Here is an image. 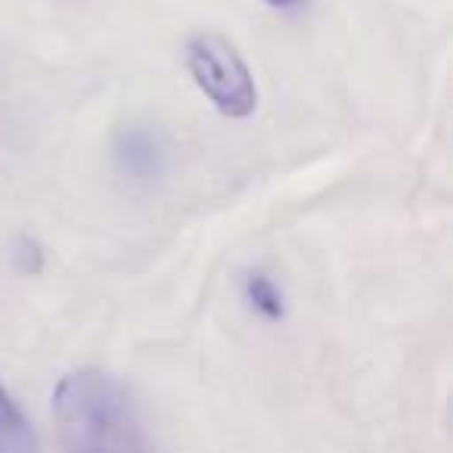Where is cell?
<instances>
[{
  "label": "cell",
  "mask_w": 453,
  "mask_h": 453,
  "mask_svg": "<svg viewBox=\"0 0 453 453\" xmlns=\"http://www.w3.org/2000/svg\"><path fill=\"white\" fill-rule=\"evenodd\" d=\"M187 69L196 88L226 119H249L258 106V88L230 41L218 32H202L187 47Z\"/></svg>",
  "instance_id": "obj_2"
},
{
  "label": "cell",
  "mask_w": 453,
  "mask_h": 453,
  "mask_svg": "<svg viewBox=\"0 0 453 453\" xmlns=\"http://www.w3.org/2000/svg\"><path fill=\"white\" fill-rule=\"evenodd\" d=\"M267 7H277V10H292V7H298L302 0H265Z\"/></svg>",
  "instance_id": "obj_6"
},
{
  "label": "cell",
  "mask_w": 453,
  "mask_h": 453,
  "mask_svg": "<svg viewBox=\"0 0 453 453\" xmlns=\"http://www.w3.org/2000/svg\"><path fill=\"white\" fill-rule=\"evenodd\" d=\"M242 296L252 304L255 314H261L265 320H280L286 314L283 292L277 289V283L265 271H249L242 277Z\"/></svg>",
  "instance_id": "obj_5"
},
{
  "label": "cell",
  "mask_w": 453,
  "mask_h": 453,
  "mask_svg": "<svg viewBox=\"0 0 453 453\" xmlns=\"http://www.w3.org/2000/svg\"><path fill=\"white\" fill-rule=\"evenodd\" d=\"M0 453H35L32 428L4 385H0Z\"/></svg>",
  "instance_id": "obj_4"
},
{
  "label": "cell",
  "mask_w": 453,
  "mask_h": 453,
  "mask_svg": "<svg viewBox=\"0 0 453 453\" xmlns=\"http://www.w3.org/2000/svg\"><path fill=\"white\" fill-rule=\"evenodd\" d=\"M115 165L134 180H156L165 168V146L146 127H125L115 140Z\"/></svg>",
  "instance_id": "obj_3"
},
{
  "label": "cell",
  "mask_w": 453,
  "mask_h": 453,
  "mask_svg": "<svg viewBox=\"0 0 453 453\" xmlns=\"http://www.w3.org/2000/svg\"><path fill=\"white\" fill-rule=\"evenodd\" d=\"M53 416L63 453H146L134 397L119 379L100 370L59 379Z\"/></svg>",
  "instance_id": "obj_1"
}]
</instances>
